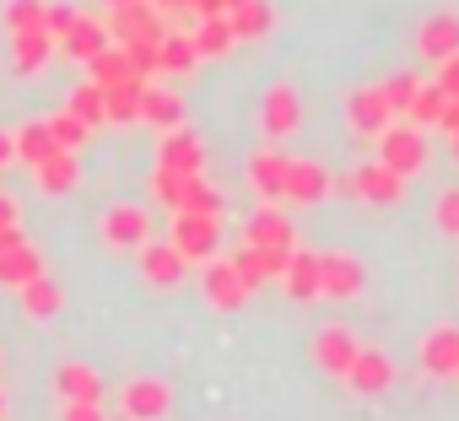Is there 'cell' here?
Here are the masks:
<instances>
[{
	"mask_svg": "<svg viewBox=\"0 0 459 421\" xmlns=\"http://www.w3.org/2000/svg\"><path fill=\"white\" fill-rule=\"evenodd\" d=\"M173 416V383L168 378H130L119 389V421H162Z\"/></svg>",
	"mask_w": 459,
	"mask_h": 421,
	"instance_id": "6da1fadb",
	"label": "cell"
},
{
	"mask_svg": "<svg viewBox=\"0 0 459 421\" xmlns=\"http://www.w3.org/2000/svg\"><path fill=\"white\" fill-rule=\"evenodd\" d=\"M184 260H216L221 249V217H200V210H173V238Z\"/></svg>",
	"mask_w": 459,
	"mask_h": 421,
	"instance_id": "7a4b0ae2",
	"label": "cell"
},
{
	"mask_svg": "<svg viewBox=\"0 0 459 421\" xmlns=\"http://www.w3.org/2000/svg\"><path fill=\"white\" fill-rule=\"evenodd\" d=\"M378 162L394 168L400 178L421 173V168H427V130H416V125H389V130L378 135Z\"/></svg>",
	"mask_w": 459,
	"mask_h": 421,
	"instance_id": "3957f363",
	"label": "cell"
},
{
	"mask_svg": "<svg viewBox=\"0 0 459 421\" xmlns=\"http://www.w3.org/2000/svg\"><path fill=\"white\" fill-rule=\"evenodd\" d=\"M108 39L114 44H162L168 28H162V12L152 0H135V6H114L108 12Z\"/></svg>",
	"mask_w": 459,
	"mask_h": 421,
	"instance_id": "277c9868",
	"label": "cell"
},
{
	"mask_svg": "<svg viewBox=\"0 0 459 421\" xmlns=\"http://www.w3.org/2000/svg\"><path fill=\"white\" fill-rule=\"evenodd\" d=\"M146 238H152V217H146V205L119 200V205H108V210H103V244H108V249L130 254V249H141Z\"/></svg>",
	"mask_w": 459,
	"mask_h": 421,
	"instance_id": "5b68a950",
	"label": "cell"
},
{
	"mask_svg": "<svg viewBox=\"0 0 459 421\" xmlns=\"http://www.w3.org/2000/svg\"><path fill=\"white\" fill-rule=\"evenodd\" d=\"M298 125H303V92H298L292 82H276V87L265 92V103H260V130H265L271 141H287Z\"/></svg>",
	"mask_w": 459,
	"mask_h": 421,
	"instance_id": "8992f818",
	"label": "cell"
},
{
	"mask_svg": "<svg viewBox=\"0 0 459 421\" xmlns=\"http://www.w3.org/2000/svg\"><path fill=\"white\" fill-rule=\"evenodd\" d=\"M200 292H205V303H211L216 314H238V308L249 303V281L238 276V265H233V260H216V265H205V276H200Z\"/></svg>",
	"mask_w": 459,
	"mask_h": 421,
	"instance_id": "52a82bcc",
	"label": "cell"
},
{
	"mask_svg": "<svg viewBox=\"0 0 459 421\" xmlns=\"http://www.w3.org/2000/svg\"><path fill=\"white\" fill-rule=\"evenodd\" d=\"M357 351H362V340H357L346 324H325V330H314V362H319V373L346 378L351 362H357Z\"/></svg>",
	"mask_w": 459,
	"mask_h": 421,
	"instance_id": "ba28073f",
	"label": "cell"
},
{
	"mask_svg": "<svg viewBox=\"0 0 459 421\" xmlns=\"http://www.w3.org/2000/svg\"><path fill=\"white\" fill-rule=\"evenodd\" d=\"M346 119H351V130H357V135L378 141V135L394 125V108H389L384 87H357V92L346 98Z\"/></svg>",
	"mask_w": 459,
	"mask_h": 421,
	"instance_id": "9c48e42d",
	"label": "cell"
},
{
	"mask_svg": "<svg viewBox=\"0 0 459 421\" xmlns=\"http://www.w3.org/2000/svg\"><path fill=\"white\" fill-rule=\"evenodd\" d=\"M346 383H351V394H362V400L389 394V389H394V362H389V351L362 346V351H357V362H351V373H346Z\"/></svg>",
	"mask_w": 459,
	"mask_h": 421,
	"instance_id": "30bf717a",
	"label": "cell"
},
{
	"mask_svg": "<svg viewBox=\"0 0 459 421\" xmlns=\"http://www.w3.org/2000/svg\"><path fill=\"white\" fill-rule=\"evenodd\" d=\"M157 168H173V173H189V178H200V168H205V146H200V135L195 130H162V146H157Z\"/></svg>",
	"mask_w": 459,
	"mask_h": 421,
	"instance_id": "8fae6325",
	"label": "cell"
},
{
	"mask_svg": "<svg viewBox=\"0 0 459 421\" xmlns=\"http://www.w3.org/2000/svg\"><path fill=\"white\" fill-rule=\"evenodd\" d=\"M330 184H335V173L325 168V162H292L287 157V184H281V200H298V205H314V200H325L330 194Z\"/></svg>",
	"mask_w": 459,
	"mask_h": 421,
	"instance_id": "7c38bea8",
	"label": "cell"
},
{
	"mask_svg": "<svg viewBox=\"0 0 459 421\" xmlns=\"http://www.w3.org/2000/svg\"><path fill=\"white\" fill-rule=\"evenodd\" d=\"M281 281H287V297H292V303H314V297H325V265H319V254H314V249H292Z\"/></svg>",
	"mask_w": 459,
	"mask_h": 421,
	"instance_id": "4fadbf2b",
	"label": "cell"
},
{
	"mask_svg": "<svg viewBox=\"0 0 459 421\" xmlns=\"http://www.w3.org/2000/svg\"><path fill=\"white\" fill-rule=\"evenodd\" d=\"M319 265H325V297H335V303L362 297V287H368V265H362L357 254H319Z\"/></svg>",
	"mask_w": 459,
	"mask_h": 421,
	"instance_id": "5bb4252c",
	"label": "cell"
},
{
	"mask_svg": "<svg viewBox=\"0 0 459 421\" xmlns=\"http://www.w3.org/2000/svg\"><path fill=\"white\" fill-rule=\"evenodd\" d=\"M416 55H421V60H432V65L454 60V55H459V17H454V12L427 17V22L416 28Z\"/></svg>",
	"mask_w": 459,
	"mask_h": 421,
	"instance_id": "9a60e30c",
	"label": "cell"
},
{
	"mask_svg": "<svg viewBox=\"0 0 459 421\" xmlns=\"http://www.w3.org/2000/svg\"><path fill=\"white\" fill-rule=\"evenodd\" d=\"M55 394L65 400V405H103V373L98 367H87V362H65L60 373H55Z\"/></svg>",
	"mask_w": 459,
	"mask_h": 421,
	"instance_id": "2e32d148",
	"label": "cell"
},
{
	"mask_svg": "<svg viewBox=\"0 0 459 421\" xmlns=\"http://www.w3.org/2000/svg\"><path fill=\"white\" fill-rule=\"evenodd\" d=\"M421 367L432 378H454L459 373V324H437L421 335Z\"/></svg>",
	"mask_w": 459,
	"mask_h": 421,
	"instance_id": "e0dca14e",
	"label": "cell"
},
{
	"mask_svg": "<svg viewBox=\"0 0 459 421\" xmlns=\"http://www.w3.org/2000/svg\"><path fill=\"white\" fill-rule=\"evenodd\" d=\"M244 244L249 249H281V254H292V222L281 217L276 205H265V210H255V217H249Z\"/></svg>",
	"mask_w": 459,
	"mask_h": 421,
	"instance_id": "ac0fdd59",
	"label": "cell"
},
{
	"mask_svg": "<svg viewBox=\"0 0 459 421\" xmlns=\"http://www.w3.org/2000/svg\"><path fill=\"white\" fill-rule=\"evenodd\" d=\"M357 200H373V205H400L405 200V178L384 162H368L357 168Z\"/></svg>",
	"mask_w": 459,
	"mask_h": 421,
	"instance_id": "d6986e66",
	"label": "cell"
},
{
	"mask_svg": "<svg viewBox=\"0 0 459 421\" xmlns=\"http://www.w3.org/2000/svg\"><path fill=\"white\" fill-rule=\"evenodd\" d=\"M184 265L189 260L173 244H141V276H146V287H178Z\"/></svg>",
	"mask_w": 459,
	"mask_h": 421,
	"instance_id": "ffe728a7",
	"label": "cell"
},
{
	"mask_svg": "<svg viewBox=\"0 0 459 421\" xmlns=\"http://www.w3.org/2000/svg\"><path fill=\"white\" fill-rule=\"evenodd\" d=\"M60 49L71 55V60H82V65H92L103 49H108V22H98V17H76V28L60 39Z\"/></svg>",
	"mask_w": 459,
	"mask_h": 421,
	"instance_id": "44dd1931",
	"label": "cell"
},
{
	"mask_svg": "<svg viewBox=\"0 0 459 421\" xmlns=\"http://www.w3.org/2000/svg\"><path fill=\"white\" fill-rule=\"evenodd\" d=\"M55 49H60V44H55L44 28H39V33H12V71H17V76H39Z\"/></svg>",
	"mask_w": 459,
	"mask_h": 421,
	"instance_id": "7402d4cb",
	"label": "cell"
},
{
	"mask_svg": "<svg viewBox=\"0 0 459 421\" xmlns=\"http://www.w3.org/2000/svg\"><path fill=\"white\" fill-rule=\"evenodd\" d=\"M244 178H249V189H255V194L276 200V194H281V184H287V157H281L276 146H265V151H255V157H249Z\"/></svg>",
	"mask_w": 459,
	"mask_h": 421,
	"instance_id": "603a6c76",
	"label": "cell"
},
{
	"mask_svg": "<svg viewBox=\"0 0 459 421\" xmlns=\"http://www.w3.org/2000/svg\"><path fill=\"white\" fill-rule=\"evenodd\" d=\"M39 276H44V254H39L28 238H22V244H12L6 254H0V287H17V292H22V287H28V281H39Z\"/></svg>",
	"mask_w": 459,
	"mask_h": 421,
	"instance_id": "cb8c5ba5",
	"label": "cell"
},
{
	"mask_svg": "<svg viewBox=\"0 0 459 421\" xmlns=\"http://www.w3.org/2000/svg\"><path fill=\"white\" fill-rule=\"evenodd\" d=\"M233 265H238V276H244L249 292H255L260 281H276V276L287 271V254H281V249H249V244H244V249L233 254Z\"/></svg>",
	"mask_w": 459,
	"mask_h": 421,
	"instance_id": "d4e9b609",
	"label": "cell"
},
{
	"mask_svg": "<svg viewBox=\"0 0 459 421\" xmlns=\"http://www.w3.org/2000/svg\"><path fill=\"white\" fill-rule=\"evenodd\" d=\"M33 184H39L44 194H71V189H76V151L44 157V162L33 168Z\"/></svg>",
	"mask_w": 459,
	"mask_h": 421,
	"instance_id": "484cf974",
	"label": "cell"
},
{
	"mask_svg": "<svg viewBox=\"0 0 459 421\" xmlns=\"http://www.w3.org/2000/svg\"><path fill=\"white\" fill-rule=\"evenodd\" d=\"M146 87H152L146 76H130V82H119V87H103V92H108V119H114V125H135Z\"/></svg>",
	"mask_w": 459,
	"mask_h": 421,
	"instance_id": "4316f807",
	"label": "cell"
},
{
	"mask_svg": "<svg viewBox=\"0 0 459 421\" xmlns=\"http://www.w3.org/2000/svg\"><path fill=\"white\" fill-rule=\"evenodd\" d=\"M233 44H238V33H233V22H227V17H205V22L195 28V49H200V60L233 55Z\"/></svg>",
	"mask_w": 459,
	"mask_h": 421,
	"instance_id": "83f0119b",
	"label": "cell"
},
{
	"mask_svg": "<svg viewBox=\"0 0 459 421\" xmlns=\"http://www.w3.org/2000/svg\"><path fill=\"white\" fill-rule=\"evenodd\" d=\"M157 60H162V71H173V76H189V71L200 65L195 33H168V39L157 44Z\"/></svg>",
	"mask_w": 459,
	"mask_h": 421,
	"instance_id": "f1b7e54d",
	"label": "cell"
},
{
	"mask_svg": "<svg viewBox=\"0 0 459 421\" xmlns=\"http://www.w3.org/2000/svg\"><path fill=\"white\" fill-rule=\"evenodd\" d=\"M141 119L157 125V130H178V125H184V103H178V92H157V87H146V98H141Z\"/></svg>",
	"mask_w": 459,
	"mask_h": 421,
	"instance_id": "f546056e",
	"label": "cell"
},
{
	"mask_svg": "<svg viewBox=\"0 0 459 421\" xmlns=\"http://www.w3.org/2000/svg\"><path fill=\"white\" fill-rule=\"evenodd\" d=\"M12 141H17V157H22L28 168H39L44 157H55V151H60V146H55V135H49V119H33V125H22Z\"/></svg>",
	"mask_w": 459,
	"mask_h": 421,
	"instance_id": "4dcf8cb0",
	"label": "cell"
},
{
	"mask_svg": "<svg viewBox=\"0 0 459 421\" xmlns=\"http://www.w3.org/2000/svg\"><path fill=\"white\" fill-rule=\"evenodd\" d=\"M227 22H233V33H238V39H265V33H271V22H276V12L265 6V0H244V6L227 12Z\"/></svg>",
	"mask_w": 459,
	"mask_h": 421,
	"instance_id": "1f68e13d",
	"label": "cell"
},
{
	"mask_svg": "<svg viewBox=\"0 0 459 421\" xmlns=\"http://www.w3.org/2000/svg\"><path fill=\"white\" fill-rule=\"evenodd\" d=\"M71 114H76L82 125H92V130L108 125V92H103L98 82H82V87L71 92Z\"/></svg>",
	"mask_w": 459,
	"mask_h": 421,
	"instance_id": "d6a6232c",
	"label": "cell"
},
{
	"mask_svg": "<svg viewBox=\"0 0 459 421\" xmlns=\"http://www.w3.org/2000/svg\"><path fill=\"white\" fill-rule=\"evenodd\" d=\"M22 308H28L33 319H55V314L65 308V292H60L49 276H39V281H28V287H22Z\"/></svg>",
	"mask_w": 459,
	"mask_h": 421,
	"instance_id": "836d02e7",
	"label": "cell"
},
{
	"mask_svg": "<svg viewBox=\"0 0 459 421\" xmlns=\"http://www.w3.org/2000/svg\"><path fill=\"white\" fill-rule=\"evenodd\" d=\"M87 71H92V82H98V87H119V82H130V76H135V65H130V55H125L119 44H108Z\"/></svg>",
	"mask_w": 459,
	"mask_h": 421,
	"instance_id": "e575fe53",
	"label": "cell"
},
{
	"mask_svg": "<svg viewBox=\"0 0 459 421\" xmlns=\"http://www.w3.org/2000/svg\"><path fill=\"white\" fill-rule=\"evenodd\" d=\"M443 108H448V98H443V87H437V82H421V92L411 98V108H405V119H411L416 130H427V125H437V119H443Z\"/></svg>",
	"mask_w": 459,
	"mask_h": 421,
	"instance_id": "d590c367",
	"label": "cell"
},
{
	"mask_svg": "<svg viewBox=\"0 0 459 421\" xmlns=\"http://www.w3.org/2000/svg\"><path fill=\"white\" fill-rule=\"evenodd\" d=\"M189 189H195L189 173H173V168H157V173H152V194H157L168 210H184V205H189Z\"/></svg>",
	"mask_w": 459,
	"mask_h": 421,
	"instance_id": "8d00e7d4",
	"label": "cell"
},
{
	"mask_svg": "<svg viewBox=\"0 0 459 421\" xmlns=\"http://www.w3.org/2000/svg\"><path fill=\"white\" fill-rule=\"evenodd\" d=\"M49 135H55V146H60V151H82V146L92 141V125H82V119L65 108V114H55V119H49Z\"/></svg>",
	"mask_w": 459,
	"mask_h": 421,
	"instance_id": "74e56055",
	"label": "cell"
},
{
	"mask_svg": "<svg viewBox=\"0 0 459 421\" xmlns=\"http://www.w3.org/2000/svg\"><path fill=\"white\" fill-rule=\"evenodd\" d=\"M416 92H421V76H416V71H394V76L384 82V98H389V108H394V114H405Z\"/></svg>",
	"mask_w": 459,
	"mask_h": 421,
	"instance_id": "f35d334b",
	"label": "cell"
},
{
	"mask_svg": "<svg viewBox=\"0 0 459 421\" xmlns=\"http://www.w3.org/2000/svg\"><path fill=\"white\" fill-rule=\"evenodd\" d=\"M6 28L12 33H39L44 28V0H12V6H6Z\"/></svg>",
	"mask_w": 459,
	"mask_h": 421,
	"instance_id": "ab89813d",
	"label": "cell"
},
{
	"mask_svg": "<svg viewBox=\"0 0 459 421\" xmlns=\"http://www.w3.org/2000/svg\"><path fill=\"white\" fill-rule=\"evenodd\" d=\"M432 222H437L448 238H459V184L437 194V210H432Z\"/></svg>",
	"mask_w": 459,
	"mask_h": 421,
	"instance_id": "60d3db41",
	"label": "cell"
},
{
	"mask_svg": "<svg viewBox=\"0 0 459 421\" xmlns=\"http://www.w3.org/2000/svg\"><path fill=\"white\" fill-rule=\"evenodd\" d=\"M184 210H200V217H221V189H211L205 178H195V189H189V205Z\"/></svg>",
	"mask_w": 459,
	"mask_h": 421,
	"instance_id": "b9f144b4",
	"label": "cell"
},
{
	"mask_svg": "<svg viewBox=\"0 0 459 421\" xmlns=\"http://www.w3.org/2000/svg\"><path fill=\"white\" fill-rule=\"evenodd\" d=\"M119 49L130 55V65H135V76H146V82H152V76L162 71V60H157V44H119Z\"/></svg>",
	"mask_w": 459,
	"mask_h": 421,
	"instance_id": "7bdbcfd3",
	"label": "cell"
},
{
	"mask_svg": "<svg viewBox=\"0 0 459 421\" xmlns=\"http://www.w3.org/2000/svg\"><path fill=\"white\" fill-rule=\"evenodd\" d=\"M432 82H437V87H443V98H459V55H454V60H443V65H437V76H432Z\"/></svg>",
	"mask_w": 459,
	"mask_h": 421,
	"instance_id": "ee69618b",
	"label": "cell"
},
{
	"mask_svg": "<svg viewBox=\"0 0 459 421\" xmlns=\"http://www.w3.org/2000/svg\"><path fill=\"white\" fill-rule=\"evenodd\" d=\"M60 421H108V416H103V405H65Z\"/></svg>",
	"mask_w": 459,
	"mask_h": 421,
	"instance_id": "f6af8a7d",
	"label": "cell"
},
{
	"mask_svg": "<svg viewBox=\"0 0 459 421\" xmlns=\"http://www.w3.org/2000/svg\"><path fill=\"white\" fill-rule=\"evenodd\" d=\"M437 130H443L448 141L459 135V98H448V108H443V119H437Z\"/></svg>",
	"mask_w": 459,
	"mask_h": 421,
	"instance_id": "bcb514c9",
	"label": "cell"
},
{
	"mask_svg": "<svg viewBox=\"0 0 459 421\" xmlns=\"http://www.w3.org/2000/svg\"><path fill=\"white\" fill-rule=\"evenodd\" d=\"M12 222H17V200L0 194V228H12Z\"/></svg>",
	"mask_w": 459,
	"mask_h": 421,
	"instance_id": "7dc6e473",
	"label": "cell"
},
{
	"mask_svg": "<svg viewBox=\"0 0 459 421\" xmlns=\"http://www.w3.org/2000/svg\"><path fill=\"white\" fill-rule=\"evenodd\" d=\"M12 244H22V228H17V222H12V228H0V254H6Z\"/></svg>",
	"mask_w": 459,
	"mask_h": 421,
	"instance_id": "c3c4849f",
	"label": "cell"
},
{
	"mask_svg": "<svg viewBox=\"0 0 459 421\" xmlns=\"http://www.w3.org/2000/svg\"><path fill=\"white\" fill-rule=\"evenodd\" d=\"M12 157H17V141H12V135H0V168H6Z\"/></svg>",
	"mask_w": 459,
	"mask_h": 421,
	"instance_id": "681fc988",
	"label": "cell"
},
{
	"mask_svg": "<svg viewBox=\"0 0 459 421\" xmlns=\"http://www.w3.org/2000/svg\"><path fill=\"white\" fill-rule=\"evenodd\" d=\"M152 6H157V12H168V6H189V0H152Z\"/></svg>",
	"mask_w": 459,
	"mask_h": 421,
	"instance_id": "f907efd6",
	"label": "cell"
},
{
	"mask_svg": "<svg viewBox=\"0 0 459 421\" xmlns=\"http://www.w3.org/2000/svg\"><path fill=\"white\" fill-rule=\"evenodd\" d=\"M0 421H6V389H0Z\"/></svg>",
	"mask_w": 459,
	"mask_h": 421,
	"instance_id": "816d5d0a",
	"label": "cell"
},
{
	"mask_svg": "<svg viewBox=\"0 0 459 421\" xmlns=\"http://www.w3.org/2000/svg\"><path fill=\"white\" fill-rule=\"evenodd\" d=\"M221 6H227V12H233V6H244V0H221Z\"/></svg>",
	"mask_w": 459,
	"mask_h": 421,
	"instance_id": "f5cc1de1",
	"label": "cell"
},
{
	"mask_svg": "<svg viewBox=\"0 0 459 421\" xmlns=\"http://www.w3.org/2000/svg\"><path fill=\"white\" fill-rule=\"evenodd\" d=\"M108 6H135V0H108Z\"/></svg>",
	"mask_w": 459,
	"mask_h": 421,
	"instance_id": "db71d44e",
	"label": "cell"
},
{
	"mask_svg": "<svg viewBox=\"0 0 459 421\" xmlns=\"http://www.w3.org/2000/svg\"><path fill=\"white\" fill-rule=\"evenodd\" d=\"M454 157H459V135H454Z\"/></svg>",
	"mask_w": 459,
	"mask_h": 421,
	"instance_id": "11a10c76",
	"label": "cell"
},
{
	"mask_svg": "<svg viewBox=\"0 0 459 421\" xmlns=\"http://www.w3.org/2000/svg\"><path fill=\"white\" fill-rule=\"evenodd\" d=\"M454 378H459V373H454Z\"/></svg>",
	"mask_w": 459,
	"mask_h": 421,
	"instance_id": "9f6ffc18",
	"label": "cell"
}]
</instances>
